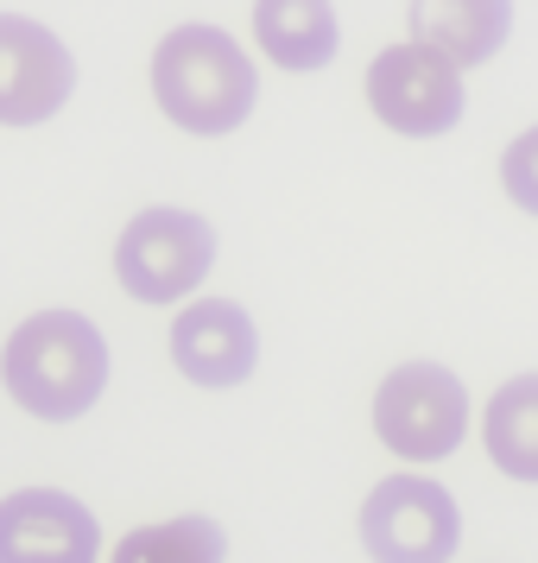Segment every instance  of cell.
<instances>
[{"label": "cell", "mask_w": 538, "mask_h": 563, "mask_svg": "<svg viewBox=\"0 0 538 563\" xmlns=\"http://www.w3.org/2000/svg\"><path fill=\"white\" fill-rule=\"evenodd\" d=\"M367 108H374L381 128L406 133V140H437L462 121L469 89L443 57H431L425 45L406 38V45H386L367 64Z\"/></svg>", "instance_id": "cell-6"}, {"label": "cell", "mask_w": 538, "mask_h": 563, "mask_svg": "<svg viewBox=\"0 0 538 563\" xmlns=\"http://www.w3.org/2000/svg\"><path fill=\"white\" fill-rule=\"evenodd\" d=\"M462 544L457 494L431 475H386L361 500V551L374 563H450Z\"/></svg>", "instance_id": "cell-5"}, {"label": "cell", "mask_w": 538, "mask_h": 563, "mask_svg": "<svg viewBox=\"0 0 538 563\" xmlns=\"http://www.w3.org/2000/svg\"><path fill=\"white\" fill-rule=\"evenodd\" d=\"M153 102L172 128L197 140L234 133L260 102L254 57L216 26H178L153 45Z\"/></svg>", "instance_id": "cell-2"}, {"label": "cell", "mask_w": 538, "mask_h": 563, "mask_svg": "<svg viewBox=\"0 0 538 563\" xmlns=\"http://www.w3.org/2000/svg\"><path fill=\"white\" fill-rule=\"evenodd\" d=\"M0 386L13 406H26L45 424H70L102 399L108 386V342L83 310H39L7 335Z\"/></svg>", "instance_id": "cell-1"}, {"label": "cell", "mask_w": 538, "mask_h": 563, "mask_svg": "<svg viewBox=\"0 0 538 563\" xmlns=\"http://www.w3.org/2000/svg\"><path fill=\"white\" fill-rule=\"evenodd\" d=\"M102 526L64 487H20L0 500V563H96Z\"/></svg>", "instance_id": "cell-8"}, {"label": "cell", "mask_w": 538, "mask_h": 563, "mask_svg": "<svg viewBox=\"0 0 538 563\" xmlns=\"http://www.w3.org/2000/svg\"><path fill=\"white\" fill-rule=\"evenodd\" d=\"M482 443L507 482H538V374H513L494 386L482 411Z\"/></svg>", "instance_id": "cell-12"}, {"label": "cell", "mask_w": 538, "mask_h": 563, "mask_svg": "<svg viewBox=\"0 0 538 563\" xmlns=\"http://www.w3.org/2000/svg\"><path fill=\"white\" fill-rule=\"evenodd\" d=\"M254 38L279 70H323V64L336 57V45H342L336 13L323 7V0H260L254 7Z\"/></svg>", "instance_id": "cell-11"}, {"label": "cell", "mask_w": 538, "mask_h": 563, "mask_svg": "<svg viewBox=\"0 0 538 563\" xmlns=\"http://www.w3.org/2000/svg\"><path fill=\"white\" fill-rule=\"evenodd\" d=\"M501 184H507V197L526 209V216H538V128L507 140V153H501Z\"/></svg>", "instance_id": "cell-14"}, {"label": "cell", "mask_w": 538, "mask_h": 563, "mask_svg": "<svg viewBox=\"0 0 538 563\" xmlns=\"http://www.w3.org/2000/svg\"><path fill=\"white\" fill-rule=\"evenodd\" d=\"M216 266V229L197 209H140L114 241V279L140 305H178Z\"/></svg>", "instance_id": "cell-3"}, {"label": "cell", "mask_w": 538, "mask_h": 563, "mask_svg": "<svg viewBox=\"0 0 538 563\" xmlns=\"http://www.w3.org/2000/svg\"><path fill=\"white\" fill-rule=\"evenodd\" d=\"M172 361L190 386H209V393H229L254 374L260 361V330L254 317L234 305V298H197V305L178 310L172 323Z\"/></svg>", "instance_id": "cell-9"}, {"label": "cell", "mask_w": 538, "mask_h": 563, "mask_svg": "<svg viewBox=\"0 0 538 563\" xmlns=\"http://www.w3.org/2000/svg\"><path fill=\"white\" fill-rule=\"evenodd\" d=\"M374 437L406 462H443L469 437V386L437 361H399L374 393Z\"/></svg>", "instance_id": "cell-4"}, {"label": "cell", "mask_w": 538, "mask_h": 563, "mask_svg": "<svg viewBox=\"0 0 538 563\" xmlns=\"http://www.w3.org/2000/svg\"><path fill=\"white\" fill-rule=\"evenodd\" d=\"M222 558H229V532L204 512H184V519H158V526L128 532L108 563H222Z\"/></svg>", "instance_id": "cell-13"}, {"label": "cell", "mask_w": 538, "mask_h": 563, "mask_svg": "<svg viewBox=\"0 0 538 563\" xmlns=\"http://www.w3.org/2000/svg\"><path fill=\"white\" fill-rule=\"evenodd\" d=\"M77 89V57L52 26L0 13V128H39Z\"/></svg>", "instance_id": "cell-7"}, {"label": "cell", "mask_w": 538, "mask_h": 563, "mask_svg": "<svg viewBox=\"0 0 538 563\" xmlns=\"http://www.w3.org/2000/svg\"><path fill=\"white\" fill-rule=\"evenodd\" d=\"M411 45H425L431 57H443L450 70H475L507 45L513 32V7L507 0H418L406 13Z\"/></svg>", "instance_id": "cell-10"}]
</instances>
